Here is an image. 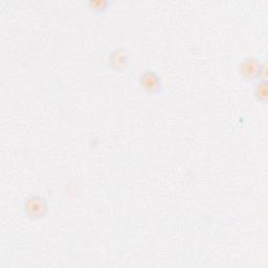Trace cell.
Segmentation results:
<instances>
[{
    "mask_svg": "<svg viewBox=\"0 0 268 268\" xmlns=\"http://www.w3.org/2000/svg\"><path fill=\"white\" fill-rule=\"evenodd\" d=\"M24 211L31 218H40L47 211V202L41 196H30L24 203Z\"/></svg>",
    "mask_w": 268,
    "mask_h": 268,
    "instance_id": "1",
    "label": "cell"
},
{
    "mask_svg": "<svg viewBox=\"0 0 268 268\" xmlns=\"http://www.w3.org/2000/svg\"><path fill=\"white\" fill-rule=\"evenodd\" d=\"M262 69H265V64H261L255 58H245L240 64V73L245 79L260 78Z\"/></svg>",
    "mask_w": 268,
    "mask_h": 268,
    "instance_id": "2",
    "label": "cell"
},
{
    "mask_svg": "<svg viewBox=\"0 0 268 268\" xmlns=\"http://www.w3.org/2000/svg\"><path fill=\"white\" fill-rule=\"evenodd\" d=\"M139 84L145 91L150 93L157 92L162 88V80L158 77V74L152 70H146L141 74Z\"/></svg>",
    "mask_w": 268,
    "mask_h": 268,
    "instance_id": "3",
    "label": "cell"
},
{
    "mask_svg": "<svg viewBox=\"0 0 268 268\" xmlns=\"http://www.w3.org/2000/svg\"><path fill=\"white\" fill-rule=\"evenodd\" d=\"M110 61L112 63V65L115 68H120L123 67L126 62H127V57H126V52L121 49H115L110 56Z\"/></svg>",
    "mask_w": 268,
    "mask_h": 268,
    "instance_id": "4",
    "label": "cell"
},
{
    "mask_svg": "<svg viewBox=\"0 0 268 268\" xmlns=\"http://www.w3.org/2000/svg\"><path fill=\"white\" fill-rule=\"evenodd\" d=\"M110 4L108 0H89L88 6L95 12H101Z\"/></svg>",
    "mask_w": 268,
    "mask_h": 268,
    "instance_id": "5",
    "label": "cell"
},
{
    "mask_svg": "<svg viewBox=\"0 0 268 268\" xmlns=\"http://www.w3.org/2000/svg\"><path fill=\"white\" fill-rule=\"evenodd\" d=\"M255 95L258 98V100L265 101L266 100V84L265 82H258L254 89Z\"/></svg>",
    "mask_w": 268,
    "mask_h": 268,
    "instance_id": "6",
    "label": "cell"
}]
</instances>
